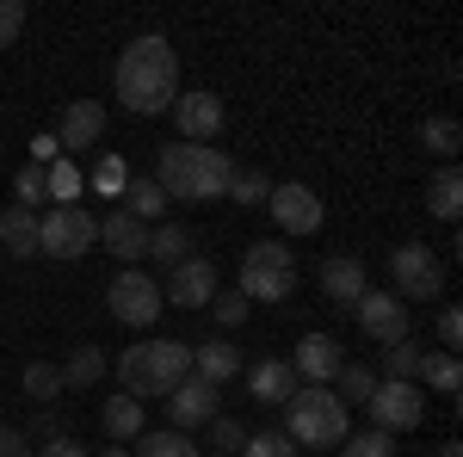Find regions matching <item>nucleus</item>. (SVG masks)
Wrapping results in <instances>:
<instances>
[{"mask_svg": "<svg viewBox=\"0 0 463 457\" xmlns=\"http://www.w3.org/2000/svg\"><path fill=\"white\" fill-rule=\"evenodd\" d=\"M266 211L279 216V229H285V235H316V229H321V198L309 192V186H303V179H285V186H272Z\"/></svg>", "mask_w": 463, "mask_h": 457, "instance_id": "nucleus-10", "label": "nucleus"}, {"mask_svg": "<svg viewBox=\"0 0 463 457\" xmlns=\"http://www.w3.org/2000/svg\"><path fill=\"white\" fill-rule=\"evenodd\" d=\"M167 414H174V433L211 426L216 414H222V395H216V384H204V377H185V384L167 395Z\"/></svg>", "mask_w": 463, "mask_h": 457, "instance_id": "nucleus-16", "label": "nucleus"}, {"mask_svg": "<svg viewBox=\"0 0 463 457\" xmlns=\"http://www.w3.org/2000/svg\"><path fill=\"white\" fill-rule=\"evenodd\" d=\"M439 347H445V352L463 347V316H458V303H445V309H439Z\"/></svg>", "mask_w": 463, "mask_h": 457, "instance_id": "nucleus-42", "label": "nucleus"}, {"mask_svg": "<svg viewBox=\"0 0 463 457\" xmlns=\"http://www.w3.org/2000/svg\"><path fill=\"white\" fill-rule=\"evenodd\" d=\"M118 211H130L137 223H148V229H155V223L167 216V192H161L155 179H130V186H124V205H118Z\"/></svg>", "mask_w": 463, "mask_h": 457, "instance_id": "nucleus-25", "label": "nucleus"}, {"mask_svg": "<svg viewBox=\"0 0 463 457\" xmlns=\"http://www.w3.org/2000/svg\"><path fill=\"white\" fill-rule=\"evenodd\" d=\"M167 303H179V309H211L216 297V266L204 260V253H192V260H179L174 272H167V290H161Z\"/></svg>", "mask_w": 463, "mask_h": 457, "instance_id": "nucleus-13", "label": "nucleus"}, {"mask_svg": "<svg viewBox=\"0 0 463 457\" xmlns=\"http://www.w3.org/2000/svg\"><path fill=\"white\" fill-rule=\"evenodd\" d=\"M222 198H235L241 211H253V205H266V198H272V179H266V174H253V167H235V174H229V192H222Z\"/></svg>", "mask_w": 463, "mask_h": 457, "instance_id": "nucleus-31", "label": "nucleus"}, {"mask_svg": "<svg viewBox=\"0 0 463 457\" xmlns=\"http://www.w3.org/2000/svg\"><path fill=\"white\" fill-rule=\"evenodd\" d=\"M0 247L19 253V260H32V253H37V211L6 205V211H0Z\"/></svg>", "mask_w": 463, "mask_h": 457, "instance_id": "nucleus-22", "label": "nucleus"}, {"mask_svg": "<svg viewBox=\"0 0 463 457\" xmlns=\"http://www.w3.org/2000/svg\"><path fill=\"white\" fill-rule=\"evenodd\" d=\"M248 303H285L297 290V253L279 242H253L241 253V284H235Z\"/></svg>", "mask_w": 463, "mask_h": 457, "instance_id": "nucleus-5", "label": "nucleus"}, {"mask_svg": "<svg viewBox=\"0 0 463 457\" xmlns=\"http://www.w3.org/2000/svg\"><path fill=\"white\" fill-rule=\"evenodd\" d=\"M130 457H198V445H192L185 433H174V426H167V433H143Z\"/></svg>", "mask_w": 463, "mask_h": 457, "instance_id": "nucleus-32", "label": "nucleus"}, {"mask_svg": "<svg viewBox=\"0 0 463 457\" xmlns=\"http://www.w3.org/2000/svg\"><path fill=\"white\" fill-rule=\"evenodd\" d=\"M106 309L124 321V328H155V316L167 309V297H161V284L148 279V272L124 266V272L106 284Z\"/></svg>", "mask_w": 463, "mask_h": 457, "instance_id": "nucleus-8", "label": "nucleus"}, {"mask_svg": "<svg viewBox=\"0 0 463 457\" xmlns=\"http://www.w3.org/2000/svg\"><path fill=\"white\" fill-rule=\"evenodd\" d=\"M420 384L439 389V395H458V389H463V358H458V352H427Z\"/></svg>", "mask_w": 463, "mask_h": 457, "instance_id": "nucleus-29", "label": "nucleus"}, {"mask_svg": "<svg viewBox=\"0 0 463 457\" xmlns=\"http://www.w3.org/2000/svg\"><path fill=\"white\" fill-rule=\"evenodd\" d=\"M148 260H161L167 272H174L179 260H192V229H185V223H161V229H148Z\"/></svg>", "mask_w": 463, "mask_h": 457, "instance_id": "nucleus-26", "label": "nucleus"}, {"mask_svg": "<svg viewBox=\"0 0 463 457\" xmlns=\"http://www.w3.org/2000/svg\"><path fill=\"white\" fill-rule=\"evenodd\" d=\"M56 371H62V389H93L99 377H106V352H99V347H87V340H80V347H74L69 358L56 365Z\"/></svg>", "mask_w": 463, "mask_h": 457, "instance_id": "nucleus-24", "label": "nucleus"}, {"mask_svg": "<svg viewBox=\"0 0 463 457\" xmlns=\"http://www.w3.org/2000/svg\"><path fill=\"white\" fill-rule=\"evenodd\" d=\"M229 174H235V161L222 155V148H204V142H167L161 155H155V186L167 192V205H211L229 192Z\"/></svg>", "mask_w": 463, "mask_h": 457, "instance_id": "nucleus-2", "label": "nucleus"}, {"mask_svg": "<svg viewBox=\"0 0 463 457\" xmlns=\"http://www.w3.org/2000/svg\"><path fill=\"white\" fill-rule=\"evenodd\" d=\"M390 297L395 303H427V297H439L445 290V266H439V253H432L427 242H402L390 253Z\"/></svg>", "mask_w": 463, "mask_h": 457, "instance_id": "nucleus-7", "label": "nucleus"}, {"mask_svg": "<svg viewBox=\"0 0 463 457\" xmlns=\"http://www.w3.org/2000/svg\"><path fill=\"white\" fill-rule=\"evenodd\" d=\"M427 211H432V216H445V223H458V211H463V174H458V161H445V167L432 174V186H427Z\"/></svg>", "mask_w": 463, "mask_h": 457, "instance_id": "nucleus-23", "label": "nucleus"}, {"mask_svg": "<svg viewBox=\"0 0 463 457\" xmlns=\"http://www.w3.org/2000/svg\"><path fill=\"white\" fill-rule=\"evenodd\" d=\"M99 457H130V445H106V452H99Z\"/></svg>", "mask_w": 463, "mask_h": 457, "instance_id": "nucleus-47", "label": "nucleus"}, {"mask_svg": "<svg viewBox=\"0 0 463 457\" xmlns=\"http://www.w3.org/2000/svg\"><path fill=\"white\" fill-rule=\"evenodd\" d=\"M248 297H241V290H216L211 297V316H216V328H222V334H229V328H241V321H248Z\"/></svg>", "mask_w": 463, "mask_h": 457, "instance_id": "nucleus-36", "label": "nucleus"}, {"mask_svg": "<svg viewBox=\"0 0 463 457\" xmlns=\"http://www.w3.org/2000/svg\"><path fill=\"white\" fill-rule=\"evenodd\" d=\"M62 148H56V137H32V167H50Z\"/></svg>", "mask_w": 463, "mask_h": 457, "instance_id": "nucleus-45", "label": "nucleus"}, {"mask_svg": "<svg viewBox=\"0 0 463 457\" xmlns=\"http://www.w3.org/2000/svg\"><path fill=\"white\" fill-rule=\"evenodd\" d=\"M25 439H43V445H56V439H69V426L56 421V414H37V421H32V433H25Z\"/></svg>", "mask_w": 463, "mask_h": 457, "instance_id": "nucleus-43", "label": "nucleus"}, {"mask_svg": "<svg viewBox=\"0 0 463 457\" xmlns=\"http://www.w3.org/2000/svg\"><path fill=\"white\" fill-rule=\"evenodd\" d=\"M364 290H371V284H364V260H353V253H340V260H321V297H327V303L353 309Z\"/></svg>", "mask_w": 463, "mask_h": 457, "instance_id": "nucleus-19", "label": "nucleus"}, {"mask_svg": "<svg viewBox=\"0 0 463 457\" xmlns=\"http://www.w3.org/2000/svg\"><path fill=\"white\" fill-rule=\"evenodd\" d=\"M99 242H106L124 266H137V260H148V223H137L130 211H111V216H99Z\"/></svg>", "mask_w": 463, "mask_h": 457, "instance_id": "nucleus-18", "label": "nucleus"}, {"mask_svg": "<svg viewBox=\"0 0 463 457\" xmlns=\"http://www.w3.org/2000/svg\"><path fill=\"white\" fill-rule=\"evenodd\" d=\"M248 389H253V402H266V408H285L290 395H297V371H290V358H279V352H272V358H260V365H253L248 371Z\"/></svg>", "mask_w": 463, "mask_h": 457, "instance_id": "nucleus-17", "label": "nucleus"}, {"mask_svg": "<svg viewBox=\"0 0 463 457\" xmlns=\"http://www.w3.org/2000/svg\"><path fill=\"white\" fill-rule=\"evenodd\" d=\"M235 457H297V445H290L285 433H248V445Z\"/></svg>", "mask_w": 463, "mask_h": 457, "instance_id": "nucleus-39", "label": "nucleus"}, {"mask_svg": "<svg viewBox=\"0 0 463 457\" xmlns=\"http://www.w3.org/2000/svg\"><path fill=\"white\" fill-rule=\"evenodd\" d=\"M211 445H216L222 457H235L241 445H248V426L235 421V414H216V421H211Z\"/></svg>", "mask_w": 463, "mask_h": 457, "instance_id": "nucleus-38", "label": "nucleus"}, {"mask_svg": "<svg viewBox=\"0 0 463 457\" xmlns=\"http://www.w3.org/2000/svg\"><path fill=\"white\" fill-rule=\"evenodd\" d=\"M420 365H427V347L395 340V347H383V371H377V377H390V384H420Z\"/></svg>", "mask_w": 463, "mask_h": 457, "instance_id": "nucleus-27", "label": "nucleus"}, {"mask_svg": "<svg viewBox=\"0 0 463 457\" xmlns=\"http://www.w3.org/2000/svg\"><path fill=\"white\" fill-rule=\"evenodd\" d=\"M32 457H87L74 439H56V445H43V452H32Z\"/></svg>", "mask_w": 463, "mask_h": 457, "instance_id": "nucleus-46", "label": "nucleus"}, {"mask_svg": "<svg viewBox=\"0 0 463 457\" xmlns=\"http://www.w3.org/2000/svg\"><path fill=\"white\" fill-rule=\"evenodd\" d=\"M13 198H19L25 211H37V205L50 198V192H43V167H32V161H25V167H19V179H13Z\"/></svg>", "mask_w": 463, "mask_h": 457, "instance_id": "nucleus-40", "label": "nucleus"}, {"mask_svg": "<svg viewBox=\"0 0 463 457\" xmlns=\"http://www.w3.org/2000/svg\"><path fill=\"white\" fill-rule=\"evenodd\" d=\"M174 124H179L174 142H204V148H211L216 130H222V100H216V93H179Z\"/></svg>", "mask_w": 463, "mask_h": 457, "instance_id": "nucleus-14", "label": "nucleus"}, {"mask_svg": "<svg viewBox=\"0 0 463 457\" xmlns=\"http://www.w3.org/2000/svg\"><path fill=\"white\" fill-rule=\"evenodd\" d=\"M80 161H69V155H56L50 167H43V192L56 198V205H80Z\"/></svg>", "mask_w": 463, "mask_h": 457, "instance_id": "nucleus-28", "label": "nucleus"}, {"mask_svg": "<svg viewBox=\"0 0 463 457\" xmlns=\"http://www.w3.org/2000/svg\"><path fill=\"white\" fill-rule=\"evenodd\" d=\"M25 32V0H0V50H13Z\"/></svg>", "mask_w": 463, "mask_h": 457, "instance_id": "nucleus-41", "label": "nucleus"}, {"mask_svg": "<svg viewBox=\"0 0 463 457\" xmlns=\"http://www.w3.org/2000/svg\"><path fill=\"white\" fill-rule=\"evenodd\" d=\"M93 192H106V198H124V186H130V167H124V155H106V161H93Z\"/></svg>", "mask_w": 463, "mask_h": 457, "instance_id": "nucleus-35", "label": "nucleus"}, {"mask_svg": "<svg viewBox=\"0 0 463 457\" xmlns=\"http://www.w3.org/2000/svg\"><path fill=\"white\" fill-rule=\"evenodd\" d=\"M241 371V347H229V334H216V340H198L192 347V377H204V384H229Z\"/></svg>", "mask_w": 463, "mask_h": 457, "instance_id": "nucleus-20", "label": "nucleus"}, {"mask_svg": "<svg viewBox=\"0 0 463 457\" xmlns=\"http://www.w3.org/2000/svg\"><path fill=\"white\" fill-rule=\"evenodd\" d=\"M99 426H106L111 445H137V439L148 433L143 402H137V395H124V389H118V395H106V408H99Z\"/></svg>", "mask_w": 463, "mask_h": 457, "instance_id": "nucleus-21", "label": "nucleus"}, {"mask_svg": "<svg viewBox=\"0 0 463 457\" xmlns=\"http://www.w3.org/2000/svg\"><path fill=\"white\" fill-rule=\"evenodd\" d=\"M211 457H222V452H211Z\"/></svg>", "mask_w": 463, "mask_h": 457, "instance_id": "nucleus-49", "label": "nucleus"}, {"mask_svg": "<svg viewBox=\"0 0 463 457\" xmlns=\"http://www.w3.org/2000/svg\"><path fill=\"white\" fill-rule=\"evenodd\" d=\"M93 242H99V216L87 205H50L37 216V253L50 260H80Z\"/></svg>", "mask_w": 463, "mask_h": 457, "instance_id": "nucleus-6", "label": "nucleus"}, {"mask_svg": "<svg viewBox=\"0 0 463 457\" xmlns=\"http://www.w3.org/2000/svg\"><path fill=\"white\" fill-rule=\"evenodd\" d=\"M0 457H32V439L19 426H0Z\"/></svg>", "mask_w": 463, "mask_h": 457, "instance_id": "nucleus-44", "label": "nucleus"}, {"mask_svg": "<svg viewBox=\"0 0 463 457\" xmlns=\"http://www.w3.org/2000/svg\"><path fill=\"white\" fill-rule=\"evenodd\" d=\"M340 457H395V445H390V433H346V445H340Z\"/></svg>", "mask_w": 463, "mask_h": 457, "instance_id": "nucleus-37", "label": "nucleus"}, {"mask_svg": "<svg viewBox=\"0 0 463 457\" xmlns=\"http://www.w3.org/2000/svg\"><path fill=\"white\" fill-rule=\"evenodd\" d=\"M420 148L439 155V161H458V148H463L458 118H427V124H420Z\"/></svg>", "mask_w": 463, "mask_h": 457, "instance_id": "nucleus-30", "label": "nucleus"}, {"mask_svg": "<svg viewBox=\"0 0 463 457\" xmlns=\"http://www.w3.org/2000/svg\"><path fill=\"white\" fill-rule=\"evenodd\" d=\"M25 395L50 408V402L62 395V371H56V365H43V358H32V365H25Z\"/></svg>", "mask_w": 463, "mask_h": 457, "instance_id": "nucleus-34", "label": "nucleus"}, {"mask_svg": "<svg viewBox=\"0 0 463 457\" xmlns=\"http://www.w3.org/2000/svg\"><path fill=\"white\" fill-rule=\"evenodd\" d=\"M340 365H346V352H340V340L334 334H303L297 340V352H290V371H297V384H334L340 377Z\"/></svg>", "mask_w": 463, "mask_h": 457, "instance_id": "nucleus-12", "label": "nucleus"}, {"mask_svg": "<svg viewBox=\"0 0 463 457\" xmlns=\"http://www.w3.org/2000/svg\"><path fill=\"white\" fill-rule=\"evenodd\" d=\"M192 377V340H143V347H124L118 352V384L124 395H174L179 384Z\"/></svg>", "mask_w": 463, "mask_h": 457, "instance_id": "nucleus-3", "label": "nucleus"}, {"mask_svg": "<svg viewBox=\"0 0 463 457\" xmlns=\"http://www.w3.org/2000/svg\"><path fill=\"white\" fill-rule=\"evenodd\" d=\"M364 408H371V426H377V433H408V426H420V414H427V389L377 377V389H371Z\"/></svg>", "mask_w": 463, "mask_h": 457, "instance_id": "nucleus-9", "label": "nucleus"}, {"mask_svg": "<svg viewBox=\"0 0 463 457\" xmlns=\"http://www.w3.org/2000/svg\"><path fill=\"white\" fill-rule=\"evenodd\" d=\"M99 130H106V106H99V100H69V111L56 118V130H50V137H56L62 155H80V148H93V142H99Z\"/></svg>", "mask_w": 463, "mask_h": 457, "instance_id": "nucleus-15", "label": "nucleus"}, {"mask_svg": "<svg viewBox=\"0 0 463 457\" xmlns=\"http://www.w3.org/2000/svg\"><path fill=\"white\" fill-rule=\"evenodd\" d=\"M346 433H353V414H346V402H340L334 389L303 384L285 402V439H290V445H309V452H340V445H346Z\"/></svg>", "mask_w": 463, "mask_h": 457, "instance_id": "nucleus-4", "label": "nucleus"}, {"mask_svg": "<svg viewBox=\"0 0 463 457\" xmlns=\"http://www.w3.org/2000/svg\"><path fill=\"white\" fill-rule=\"evenodd\" d=\"M439 457H463V452H458V445H439Z\"/></svg>", "mask_w": 463, "mask_h": 457, "instance_id": "nucleus-48", "label": "nucleus"}, {"mask_svg": "<svg viewBox=\"0 0 463 457\" xmlns=\"http://www.w3.org/2000/svg\"><path fill=\"white\" fill-rule=\"evenodd\" d=\"M111 87H118L124 111H137V118H161V111H174V100H179V56H174V43H167L161 32L130 37L124 56H118Z\"/></svg>", "mask_w": 463, "mask_h": 457, "instance_id": "nucleus-1", "label": "nucleus"}, {"mask_svg": "<svg viewBox=\"0 0 463 457\" xmlns=\"http://www.w3.org/2000/svg\"><path fill=\"white\" fill-rule=\"evenodd\" d=\"M358 328L377 340V347H395V340H408V303H395L390 290H364L353 303Z\"/></svg>", "mask_w": 463, "mask_h": 457, "instance_id": "nucleus-11", "label": "nucleus"}, {"mask_svg": "<svg viewBox=\"0 0 463 457\" xmlns=\"http://www.w3.org/2000/svg\"><path fill=\"white\" fill-rule=\"evenodd\" d=\"M371 389H377V371L371 365H340V377H334V395L353 408V402H371Z\"/></svg>", "mask_w": 463, "mask_h": 457, "instance_id": "nucleus-33", "label": "nucleus"}]
</instances>
